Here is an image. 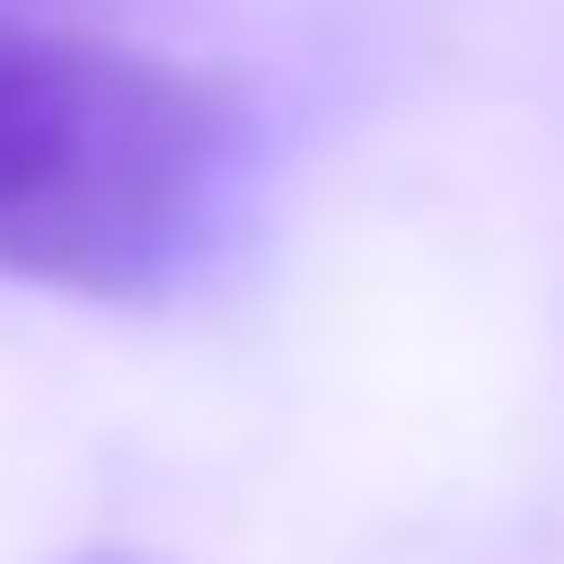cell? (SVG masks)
Listing matches in <instances>:
<instances>
[{
    "label": "cell",
    "mask_w": 564,
    "mask_h": 564,
    "mask_svg": "<svg viewBox=\"0 0 564 564\" xmlns=\"http://www.w3.org/2000/svg\"><path fill=\"white\" fill-rule=\"evenodd\" d=\"M253 116L219 69L127 46L105 0H0V276L162 300L219 253Z\"/></svg>",
    "instance_id": "cell-1"
}]
</instances>
